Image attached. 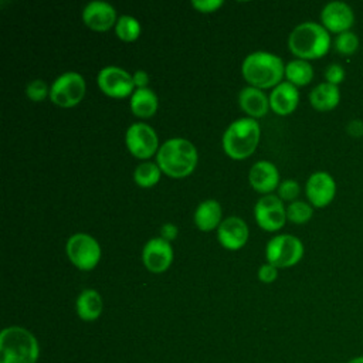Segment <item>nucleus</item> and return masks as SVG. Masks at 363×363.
I'll return each mask as SVG.
<instances>
[{"instance_id":"37","label":"nucleus","mask_w":363,"mask_h":363,"mask_svg":"<svg viewBox=\"0 0 363 363\" xmlns=\"http://www.w3.org/2000/svg\"><path fill=\"white\" fill-rule=\"evenodd\" d=\"M346 363H363V354H360V356H354V357L349 359Z\"/></svg>"},{"instance_id":"19","label":"nucleus","mask_w":363,"mask_h":363,"mask_svg":"<svg viewBox=\"0 0 363 363\" xmlns=\"http://www.w3.org/2000/svg\"><path fill=\"white\" fill-rule=\"evenodd\" d=\"M309 102L318 111H322V112L332 111L340 102L339 86L333 85V84H329L326 81L318 84L309 92Z\"/></svg>"},{"instance_id":"2","label":"nucleus","mask_w":363,"mask_h":363,"mask_svg":"<svg viewBox=\"0 0 363 363\" xmlns=\"http://www.w3.org/2000/svg\"><path fill=\"white\" fill-rule=\"evenodd\" d=\"M40 346L35 336L21 328L9 326L0 333V363H37Z\"/></svg>"},{"instance_id":"18","label":"nucleus","mask_w":363,"mask_h":363,"mask_svg":"<svg viewBox=\"0 0 363 363\" xmlns=\"http://www.w3.org/2000/svg\"><path fill=\"white\" fill-rule=\"evenodd\" d=\"M248 180L255 190L261 193H269L278 186L279 173L275 164H272L271 162L259 160L255 162L250 169Z\"/></svg>"},{"instance_id":"34","label":"nucleus","mask_w":363,"mask_h":363,"mask_svg":"<svg viewBox=\"0 0 363 363\" xmlns=\"http://www.w3.org/2000/svg\"><path fill=\"white\" fill-rule=\"evenodd\" d=\"M346 130H347V133H349L352 138H360V136H363V121H360V119H352V121L347 123Z\"/></svg>"},{"instance_id":"29","label":"nucleus","mask_w":363,"mask_h":363,"mask_svg":"<svg viewBox=\"0 0 363 363\" xmlns=\"http://www.w3.org/2000/svg\"><path fill=\"white\" fill-rule=\"evenodd\" d=\"M26 94L31 101L40 102L47 96V94H50V89L43 79H33L31 82H28L26 88Z\"/></svg>"},{"instance_id":"5","label":"nucleus","mask_w":363,"mask_h":363,"mask_svg":"<svg viewBox=\"0 0 363 363\" xmlns=\"http://www.w3.org/2000/svg\"><path fill=\"white\" fill-rule=\"evenodd\" d=\"M259 140V125L252 118H240L228 125L223 135L224 152L233 159L250 156Z\"/></svg>"},{"instance_id":"7","label":"nucleus","mask_w":363,"mask_h":363,"mask_svg":"<svg viewBox=\"0 0 363 363\" xmlns=\"http://www.w3.org/2000/svg\"><path fill=\"white\" fill-rule=\"evenodd\" d=\"M67 255L71 262L81 269L94 268L101 257L99 244L96 240L85 233H77L67 241Z\"/></svg>"},{"instance_id":"24","label":"nucleus","mask_w":363,"mask_h":363,"mask_svg":"<svg viewBox=\"0 0 363 363\" xmlns=\"http://www.w3.org/2000/svg\"><path fill=\"white\" fill-rule=\"evenodd\" d=\"M285 77L295 86L296 85H306L313 78V68L309 64V61L295 58V60L289 61L285 65Z\"/></svg>"},{"instance_id":"28","label":"nucleus","mask_w":363,"mask_h":363,"mask_svg":"<svg viewBox=\"0 0 363 363\" xmlns=\"http://www.w3.org/2000/svg\"><path fill=\"white\" fill-rule=\"evenodd\" d=\"M335 50L343 55H352L359 48V37L352 30L340 33L335 37Z\"/></svg>"},{"instance_id":"27","label":"nucleus","mask_w":363,"mask_h":363,"mask_svg":"<svg viewBox=\"0 0 363 363\" xmlns=\"http://www.w3.org/2000/svg\"><path fill=\"white\" fill-rule=\"evenodd\" d=\"M313 214V208L311 204L301 201V200H294L288 207H286V218L292 223L302 224L311 220Z\"/></svg>"},{"instance_id":"36","label":"nucleus","mask_w":363,"mask_h":363,"mask_svg":"<svg viewBox=\"0 0 363 363\" xmlns=\"http://www.w3.org/2000/svg\"><path fill=\"white\" fill-rule=\"evenodd\" d=\"M132 78H133V82H135V85H136L138 88H146V85H147V82H149V75H147L143 69L135 71L133 75H132Z\"/></svg>"},{"instance_id":"1","label":"nucleus","mask_w":363,"mask_h":363,"mask_svg":"<svg viewBox=\"0 0 363 363\" xmlns=\"http://www.w3.org/2000/svg\"><path fill=\"white\" fill-rule=\"evenodd\" d=\"M330 34L319 23L305 21L298 24L289 34L288 47L301 60L323 57L330 48Z\"/></svg>"},{"instance_id":"25","label":"nucleus","mask_w":363,"mask_h":363,"mask_svg":"<svg viewBox=\"0 0 363 363\" xmlns=\"http://www.w3.org/2000/svg\"><path fill=\"white\" fill-rule=\"evenodd\" d=\"M160 167L152 162H143L136 166L133 172L135 182L142 187H150L159 182Z\"/></svg>"},{"instance_id":"10","label":"nucleus","mask_w":363,"mask_h":363,"mask_svg":"<svg viewBox=\"0 0 363 363\" xmlns=\"http://www.w3.org/2000/svg\"><path fill=\"white\" fill-rule=\"evenodd\" d=\"M125 142L130 153L139 159L150 157L157 149V136L155 130L143 123H132L125 133Z\"/></svg>"},{"instance_id":"35","label":"nucleus","mask_w":363,"mask_h":363,"mask_svg":"<svg viewBox=\"0 0 363 363\" xmlns=\"http://www.w3.org/2000/svg\"><path fill=\"white\" fill-rule=\"evenodd\" d=\"M176 235H177V227L174 224L166 223V224L162 225V228H160V237L162 238H164L166 241L170 242L172 240L176 238Z\"/></svg>"},{"instance_id":"8","label":"nucleus","mask_w":363,"mask_h":363,"mask_svg":"<svg viewBox=\"0 0 363 363\" xmlns=\"http://www.w3.org/2000/svg\"><path fill=\"white\" fill-rule=\"evenodd\" d=\"M85 92L84 78L74 71L61 74L50 88V98L54 104L68 108L77 105Z\"/></svg>"},{"instance_id":"33","label":"nucleus","mask_w":363,"mask_h":363,"mask_svg":"<svg viewBox=\"0 0 363 363\" xmlns=\"http://www.w3.org/2000/svg\"><path fill=\"white\" fill-rule=\"evenodd\" d=\"M277 275H278L277 267H274V265L269 264V262L261 265L259 269H258V278H259L262 282H272V281L277 278Z\"/></svg>"},{"instance_id":"17","label":"nucleus","mask_w":363,"mask_h":363,"mask_svg":"<svg viewBox=\"0 0 363 363\" xmlns=\"http://www.w3.org/2000/svg\"><path fill=\"white\" fill-rule=\"evenodd\" d=\"M299 101L298 88L289 81H281L269 95V106L278 115H288L295 111Z\"/></svg>"},{"instance_id":"20","label":"nucleus","mask_w":363,"mask_h":363,"mask_svg":"<svg viewBox=\"0 0 363 363\" xmlns=\"http://www.w3.org/2000/svg\"><path fill=\"white\" fill-rule=\"evenodd\" d=\"M240 106L250 116H264L269 108V99L265 94L255 86H245L238 94Z\"/></svg>"},{"instance_id":"11","label":"nucleus","mask_w":363,"mask_h":363,"mask_svg":"<svg viewBox=\"0 0 363 363\" xmlns=\"http://www.w3.org/2000/svg\"><path fill=\"white\" fill-rule=\"evenodd\" d=\"M98 85L99 88L111 96L115 98H122L129 95L133 91L135 82L133 78L129 72H126L125 69L115 67V65H108L105 68H102L98 72Z\"/></svg>"},{"instance_id":"14","label":"nucleus","mask_w":363,"mask_h":363,"mask_svg":"<svg viewBox=\"0 0 363 363\" xmlns=\"http://www.w3.org/2000/svg\"><path fill=\"white\" fill-rule=\"evenodd\" d=\"M142 259L149 271L163 272L167 269L173 259V250L170 242L162 237L149 240L143 247Z\"/></svg>"},{"instance_id":"22","label":"nucleus","mask_w":363,"mask_h":363,"mask_svg":"<svg viewBox=\"0 0 363 363\" xmlns=\"http://www.w3.org/2000/svg\"><path fill=\"white\" fill-rule=\"evenodd\" d=\"M221 207L216 200L201 201L194 211V223L203 231H210L220 225Z\"/></svg>"},{"instance_id":"30","label":"nucleus","mask_w":363,"mask_h":363,"mask_svg":"<svg viewBox=\"0 0 363 363\" xmlns=\"http://www.w3.org/2000/svg\"><path fill=\"white\" fill-rule=\"evenodd\" d=\"M299 194V184L294 179H286L278 184V197L281 200H294Z\"/></svg>"},{"instance_id":"15","label":"nucleus","mask_w":363,"mask_h":363,"mask_svg":"<svg viewBox=\"0 0 363 363\" xmlns=\"http://www.w3.org/2000/svg\"><path fill=\"white\" fill-rule=\"evenodd\" d=\"M82 18L88 27L96 31H105L116 23V11L113 6L102 0L89 1L82 10Z\"/></svg>"},{"instance_id":"9","label":"nucleus","mask_w":363,"mask_h":363,"mask_svg":"<svg viewBox=\"0 0 363 363\" xmlns=\"http://www.w3.org/2000/svg\"><path fill=\"white\" fill-rule=\"evenodd\" d=\"M254 214L258 225L267 231L279 230L286 220V208L275 194L262 196L254 207Z\"/></svg>"},{"instance_id":"3","label":"nucleus","mask_w":363,"mask_h":363,"mask_svg":"<svg viewBox=\"0 0 363 363\" xmlns=\"http://www.w3.org/2000/svg\"><path fill=\"white\" fill-rule=\"evenodd\" d=\"M157 166L172 177H183L193 172L197 163V152L191 142L183 138L166 140L157 150Z\"/></svg>"},{"instance_id":"26","label":"nucleus","mask_w":363,"mask_h":363,"mask_svg":"<svg viewBox=\"0 0 363 363\" xmlns=\"http://www.w3.org/2000/svg\"><path fill=\"white\" fill-rule=\"evenodd\" d=\"M115 33L123 41H133L139 37L140 24L132 16H121L115 23Z\"/></svg>"},{"instance_id":"32","label":"nucleus","mask_w":363,"mask_h":363,"mask_svg":"<svg viewBox=\"0 0 363 363\" xmlns=\"http://www.w3.org/2000/svg\"><path fill=\"white\" fill-rule=\"evenodd\" d=\"M223 4V0H193L191 6L196 7L199 11L210 13L217 10Z\"/></svg>"},{"instance_id":"13","label":"nucleus","mask_w":363,"mask_h":363,"mask_svg":"<svg viewBox=\"0 0 363 363\" xmlns=\"http://www.w3.org/2000/svg\"><path fill=\"white\" fill-rule=\"evenodd\" d=\"M305 190L311 204L315 207H326L335 199L336 182L328 172L318 170L308 177Z\"/></svg>"},{"instance_id":"16","label":"nucleus","mask_w":363,"mask_h":363,"mask_svg":"<svg viewBox=\"0 0 363 363\" xmlns=\"http://www.w3.org/2000/svg\"><path fill=\"white\" fill-rule=\"evenodd\" d=\"M217 238L227 250H238L248 238V227L240 217H227L217 227Z\"/></svg>"},{"instance_id":"31","label":"nucleus","mask_w":363,"mask_h":363,"mask_svg":"<svg viewBox=\"0 0 363 363\" xmlns=\"http://www.w3.org/2000/svg\"><path fill=\"white\" fill-rule=\"evenodd\" d=\"M345 75H346L345 68L340 64H337V62L329 64L326 67V69H325V79H326V82L337 85V86H339L340 82H343Z\"/></svg>"},{"instance_id":"21","label":"nucleus","mask_w":363,"mask_h":363,"mask_svg":"<svg viewBox=\"0 0 363 363\" xmlns=\"http://www.w3.org/2000/svg\"><path fill=\"white\" fill-rule=\"evenodd\" d=\"M75 309L82 320H95L102 312V298L95 289H84L77 298Z\"/></svg>"},{"instance_id":"23","label":"nucleus","mask_w":363,"mask_h":363,"mask_svg":"<svg viewBox=\"0 0 363 363\" xmlns=\"http://www.w3.org/2000/svg\"><path fill=\"white\" fill-rule=\"evenodd\" d=\"M130 109L135 115L147 118L157 109V96L150 88H136L130 96Z\"/></svg>"},{"instance_id":"6","label":"nucleus","mask_w":363,"mask_h":363,"mask_svg":"<svg viewBox=\"0 0 363 363\" xmlns=\"http://www.w3.org/2000/svg\"><path fill=\"white\" fill-rule=\"evenodd\" d=\"M267 261L274 267L295 265L303 255L302 241L291 234H279L267 242Z\"/></svg>"},{"instance_id":"12","label":"nucleus","mask_w":363,"mask_h":363,"mask_svg":"<svg viewBox=\"0 0 363 363\" xmlns=\"http://www.w3.org/2000/svg\"><path fill=\"white\" fill-rule=\"evenodd\" d=\"M320 23L330 33L349 31L354 24L353 9L345 1H329L320 11Z\"/></svg>"},{"instance_id":"4","label":"nucleus","mask_w":363,"mask_h":363,"mask_svg":"<svg viewBox=\"0 0 363 363\" xmlns=\"http://www.w3.org/2000/svg\"><path fill=\"white\" fill-rule=\"evenodd\" d=\"M241 71L251 86L261 89L278 85L285 74V67L278 55L267 51H255L244 58Z\"/></svg>"}]
</instances>
